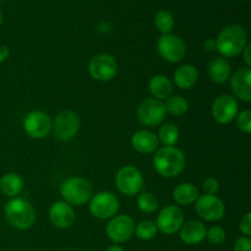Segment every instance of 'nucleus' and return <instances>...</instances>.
I'll list each match as a JSON object with an SVG mask.
<instances>
[{
	"mask_svg": "<svg viewBox=\"0 0 251 251\" xmlns=\"http://www.w3.org/2000/svg\"><path fill=\"white\" fill-rule=\"evenodd\" d=\"M115 185L118 190L126 196L139 195L144 188V176L134 166H124L115 176Z\"/></svg>",
	"mask_w": 251,
	"mask_h": 251,
	"instance_id": "nucleus-5",
	"label": "nucleus"
},
{
	"mask_svg": "<svg viewBox=\"0 0 251 251\" xmlns=\"http://www.w3.org/2000/svg\"><path fill=\"white\" fill-rule=\"evenodd\" d=\"M226 230L220 226H213L210 229L206 230V238L208 243L212 245H221L226 240Z\"/></svg>",
	"mask_w": 251,
	"mask_h": 251,
	"instance_id": "nucleus-30",
	"label": "nucleus"
},
{
	"mask_svg": "<svg viewBox=\"0 0 251 251\" xmlns=\"http://www.w3.org/2000/svg\"><path fill=\"white\" fill-rule=\"evenodd\" d=\"M157 232H158V229H157L156 222L151 220L141 221L139 225L135 226V234H136V237L140 240H145V242L153 239L156 237Z\"/></svg>",
	"mask_w": 251,
	"mask_h": 251,
	"instance_id": "nucleus-28",
	"label": "nucleus"
},
{
	"mask_svg": "<svg viewBox=\"0 0 251 251\" xmlns=\"http://www.w3.org/2000/svg\"><path fill=\"white\" fill-rule=\"evenodd\" d=\"M233 95L244 102L251 100V70L250 68H242L235 71L230 80Z\"/></svg>",
	"mask_w": 251,
	"mask_h": 251,
	"instance_id": "nucleus-17",
	"label": "nucleus"
},
{
	"mask_svg": "<svg viewBox=\"0 0 251 251\" xmlns=\"http://www.w3.org/2000/svg\"><path fill=\"white\" fill-rule=\"evenodd\" d=\"M184 220L185 217H184V212L180 207L174 205L166 206L157 217V229L167 235L176 234L184 225Z\"/></svg>",
	"mask_w": 251,
	"mask_h": 251,
	"instance_id": "nucleus-14",
	"label": "nucleus"
},
{
	"mask_svg": "<svg viewBox=\"0 0 251 251\" xmlns=\"http://www.w3.org/2000/svg\"><path fill=\"white\" fill-rule=\"evenodd\" d=\"M24 189V179L16 173H6L0 179V190L7 198H17Z\"/></svg>",
	"mask_w": 251,
	"mask_h": 251,
	"instance_id": "nucleus-23",
	"label": "nucleus"
},
{
	"mask_svg": "<svg viewBox=\"0 0 251 251\" xmlns=\"http://www.w3.org/2000/svg\"><path fill=\"white\" fill-rule=\"evenodd\" d=\"M119 211V200L110 191H100L92 195L90 200V212L97 220H110Z\"/></svg>",
	"mask_w": 251,
	"mask_h": 251,
	"instance_id": "nucleus-6",
	"label": "nucleus"
},
{
	"mask_svg": "<svg viewBox=\"0 0 251 251\" xmlns=\"http://www.w3.org/2000/svg\"><path fill=\"white\" fill-rule=\"evenodd\" d=\"M131 146L140 153H152L158 150L159 141L157 135L151 130H139L132 135Z\"/></svg>",
	"mask_w": 251,
	"mask_h": 251,
	"instance_id": "nucleus-18",
	"label": "nucleus"
},
{
	"mask_svg": "<svg viewBox=\"0 0 251 251\" xmlns=\"http://www.w3.org/2000/svg\"><path fill=\"white\" fill-rule=\"evenodd\" d=\"M237 126L240 131L244 134L251 132V112L249 109L243 110L242 113L237 115Z\"/></svg>",
	"mask_w": 251,
	"mask_h": 251,
	"instance_id": "nucleus-31",
	"label": "nucleus"
},
{
	"mask_svg": "<svg viewBox=\"0 0 251 251\" xmlns=\"http://www.w3.org/2000/svg\"><path fill=\"white\" fill-rule=\"evenodd\" d=\"M166 112L174 117H183L189 110V102L181 96H171L164 103Z\"/></svg>",
	"mask_w": 251,
	"mask_h": 251,
	"instance_id": "nucleus-25",
	"label": "nucleus"
},
{
	"mask_svg": "<svg viewBox=\"0 0 251 251\" xmlns=\"http://www.w3.org/2000/svg\"><path fill=\"white\" fill-rule=\"evenodd\" d=\"M154 25L161 33L168 34L174 27V17L167 10H161L154 16Z\"/></svg>",
	"mask_w": 251,
	"mask_h": 251,
	"instance_id": "nucleus-29",
	"label": "nucleus"
},
{
	"mask_svg": "<svg viewBox=\"0 0 251 251\" xmlns=\"http://www.w3.org/2000/svg\"><path fill=\"white\" fill-rule=\"evenodd\" d=\"M185 156L174 146H163L153 156V167L163 178L178 176L185 168Z\"/></svg>",
	"mask_w": 251,
	"mask_h": 251,
	"instance_id": "nucleus-1",
	"label": "nucleus"
},
{
	"mask_svg": "<svg viewBox=\"0 0 251 251\" xmlns=\"http://www.w3.org/2000/svg\"><path fill=\"white\" fill-rule=\"evenodd\" d=\"M49 220L56 228L65 229L75 222V211L65 201H56L49 208Z\"/></svg>",
	"mask_w": 251,
	"mask_h": 251,
	"instance_id": "nucleus-16",
	"label": "nucleus"
},
{
	"mask_svg": "<svg viewBox=\"0 0 251 251\" xmlns=\"http://www.w3.org/2000/svg\"><path fill=\"white\" fill-rule=\"evenodd\" d=\"M137 207L141 212L144 213H152L158 208V199L154 194L149 193V191H144L137 195Z\"/></svg>",
	"mask_w": 251,
	"mask_h": 251,
	"instance_id": "nucleus-27",
	"label": "nucleus"
},
{
	"mask_svg": "<svg viewBox=\"0 0 251 251\" xmlns=\"http://www.w3.org/2000/svg\"><path fill=\"white\" fill-rule=\"evenodd\" d=\"M202 189L205 191L206 195H216L220 190V183L216 178L213 176H210V178L205 179L202 184Z\"/></svg>",
	"mask_w": 251,
	"mask_h": 251,
	"instance_id": "nucleus-32",
	"label": "nucleus"
},
{
	"mask_svg": "<svg viewBox=\"0 0 251 251\" xmlns=\"http://www.w3.org/2000/svg\"><path fill=\"white\" fill-rule=\"evenodd\" d=\"M118 71L117 60L110 54L100 53L96 54L88 64L90 76L96 81L105 82L115 77Z\"/></svg>",
	"mask_w": 251,
	"mask_h": 251,
	"instance_id": "nucleus-7",
	"label": "nucleus"
},
{
	"mask_svg": "<svg viewBox=\"0 0 251 251\" xmlns=\"http://www.w3.org/2000/svg\"><path fill=\"white\" fill-rule=\"evenodd\" d=\"M240 232L244 234V237H250L251 235V213H245L244 217L240 220L239 223Z\"/></svg>",
	"mask_w": 251,
	"mask_h": 251,
	"instance_id": "nucleus-33",
	"label": "nucleus"
},
{
	"mask_svg": "<svg viewBox=\"0 0 251 251\" xmlns=\"http://www.w3.org/2000/svg\"><path fill=\"white\" fill-rule=\"evenodd\" d=\"M248 44L247 31L239 25L225 27L216 39V47L223 58H233L244 50Z\"/></svg>",
	"mask_w": 251,
	"mask_h": 251,
	"instance_id": "nucleus-2",
	"label": "nucleus"
},
{
	"mask_svg": "<svg viewBox=\"0 0 251 251\" xmlns=\"http://www.w3.org/2000/svg\"><path fill=\"white\" fill-rule=\"evenodd\" d=\"M166 108L163 100L157 98H147L137 107V118L140 123L146 126H157L166 118Z\"/></svg>",
	"mask_w": 251,
	"mask_h": 251,
	"instance_id": "nucleus-10",
	"label": "nucleus"
},
{
	"mask_svg": "<svg viewBox=\"0 0 251 251\" xmlns=\"http://www.w3.org/2000/svg\"><path fill=\"white\" fill-rule=\"evenodd\" d=\"M1 21H2V15H1V11H0V25H1Z\"/></svg>",
	"mask_w": 251,
	"mask_h": 251,
	"instance_id": "nucleus-39",
	"label": "nucleus"
},
{
	"mask_svg": "<svg viewBox=\"0 0 251 251\" xmlns=\"http://www.w3.org/2000/svg\"><path fill=\"white\" fill-rule=\"evenodd\" d=\"M206 227L200 221H189L181 226L180 239L186 245H198L206 238Z\"/></svg>",
	"mask_w": 251,
	"mask_h": 251,
	"instance_id": "nucleus-19",
	"label": "nucleus"
},
{
	"mask_svg": "<svg viewBox=\"0 0 251 251\" xmlns=\"http://www.w3.org/2000/svg\"><path fill=\"white\" fill-rule=\"evenodd\" d=\"M53 129L56 139L60 141H70L80 130V118L73 110H63L56 115Z\"/></svg>",
	"mask_w": 251,
	"mask_h": 251,
	"instance_id": "nucleus-9",
	"label": "nucleus"
},
{
	"mask_svg": "<svg viewBox=\"0 0 251 251\" xmlns=\"http://www.w3.org/2000/svg\"><path fill=\"white\" fill-rule=\"evenodd\" d=\"M179 135H180V131L178 126L172 123H167L159 127L157 137H158V141L162 142L164 146H176L179 140Z\"/></svg>",
	"mask_w": 251,
	"mask_h": 251,
	"instance_id": "nucleus-26",
	"label": "nucleus"
},
{
	"mask_svg": "<svg viewBox=\"0 0 251 251\" xmlns=\"http://www.w3.org/2000/svg\"><path fill=\"white\" fill-rule=\"evenodd\" d=\"M234 251H251V240L249 237L238 238L234 244Z\"/></svg>",
	"mask_w": 251,
	"mask_h": 251,
	"instance_id": "nucleus-34",
	"label": "nucleus"
},
{
	"mask_svg": "<svg viewBox=\"0 0 251 251\" xmlns=\"http://www.w3.org/2000/svg\"><path fill=\"white\" fill-rule=\"evenodd\" d=\"M199 80V71L195 65L191 64H184L179 66L174 73V83L180 90H189L194 87Z\"/></svg>",
	"mask_w": 251,
	"mask_h": 251,
	"instance_id": "nucleus-21",
	"label": "nucleus"
},
{
	"mask_svg": "<svg viewBox=\"0 0 251 251\" xmlns=\"http://www.w3.org/2000/svg\"><path fill=\"white\" fill-rule=\"evenodd\" d=\"M212 117L218 124H229L238 115V102L232 95H221L213 100Z\"/></svg>",
	"mask_w": 251,
	"mask_h": 251,
	"instance_id": "nucleus-15",
	"label": "nucleus"
},
{
	"mask_svg": "<svg viewBox=\"0 0 251 251\" xmlns=\"http://www.w3.org/2000/svg\"><path fill=\"white\" fill-rule=\"evenodd\" d=\"M195 211L202 220L207 222L220 221L226 213L225 202L216 195H201L195 201Z\"/></svg>",
	"mask_w": 251,
	"mask_h": 251,
	"instance_id": "nucleus-13",
	"label": "nucleus"
},
{
	"mask_svg": "<svg viewBox=\"0 0 251 251\" xmlns=\"http://www.w3.org/2000/svg\"><path fill=\"white\" fill-rule=\"evenodd\" d=\"M4 215L9 225L19 230L29 229L36 221L33 206L21 198H14L7 201L4 207Z\"/></svg>",
	"mask_w": 251,
	"mask_h": 251,
	"instance_id": "nucleus-3",
	"label": "nucleus"
},
{
	"mask_svg": "<svg viewBox=\"0 0 251 251\" xmlns=\"http://www.w3.org/2000/svg\"><path fill=\"white\" fill-rule=\"evenodd\" d=\"M208 77L215 83L227 82L232 75V68L229 61L223 56H216L208 64Z\"/></svg>",
	"mask_w": 251,
	"mask_h": 251,
	"instance_id": "nucleus-20",
	"label": "nucleus"
},
{
	"mask_svg": "<svg viewBox=\"0 0 251 251\" xmlns=\"http://www.w3.org/2000/svg\"><path fill=\"white\" fill-rule=\"evenodd\" d=\"M199 189L191 183H181L174 189V201L179 205L189 206L195 202L199 198Z\"/></svg>",
	"mask_w": 251,
	"mask_h": 251,
	"instance_id": "nucleus-24",
	"label": "nucleus"
},
{
	"mask_svg": "<svg viewBox=\"0 0 251 251\" xmlns=\"http://www.w3.org/2000/svg\"><path fill=\"white\" fill-rule=\"evenodd\" d=\"M157 50L161 58L168 63H178L185 56L186 48L183 39L176 34H162L157 42Z\"/></svg>",
	"mask_w": 251,
	"mask_h": 251,
	"instance_id": "nucleus-12",
	"label": "nucleus"
},
{
	"mask_svg": "<svg viewBox=\"0 0 251 251\" xmlns=\"http://www.w3.org/2000/svg\"><path fill=\"white\" fill-rule=\"evenodd\" d=\"M107 251H124V249H123V248L120 247V245L114 244V245H112V247L108 248Z\"/></svg>",
	"mask_w": 251,
	"mask_h": 251,
	"instance_id": "nucleus-38",
	"label": "nucleus"
},
{
	"mask_svg": "<svg viewBox=\"0 0 251 251\" xmlns=\"http://www.w3.org/2000/svg\"><path fill=\"white\" fill-rule=\"evenodd\" d=\"M24 129L29 137L41 140L50 134L51 129H53V123L47 113L34 110L25 117Z\"/></svg>",
	"mask_w": 251,
	"mask_h": 251,
	"instance_id": "nucleus-11",
	"label": "nucleus"
},
{
	"mask_svg": "<svg viewBox=\"0 0 251 251\" xmlns=\"http://www.w3.org/2000/svg\"><path fill=\"white\" fill-rule=\"evenodd\" d=\"M135 222L130 216L118 215L110 218L105 227L108 238L115 244L126 243L135 234Z\"/></svg>",
	"mask_w": 251,
	"mask_h": 251,
	"instance_id": "nucleus-8",
	"label": "nucleus"
},
{
	"mask_svg": "<svg viewBox=\"0 0 251 251\" xmlns=\"http://www.w3.org/2000/svg\"><path fill=\"white\" fill-rule=\"evenodd\" d=\"M250 49H251V46L249 43L247 44V47L244 48V50L242 51L243 54V58H244V61L245 64H247V68H250L251 66V56H250Z\"/></svg>",
	"mask_w": 251,
	"mask_h": 251,
	"instance_id": "nucleus-35",
	"label": "nucleus"
},
{
	"mask_svg": "<svg viewBox=\"0 0 251 251\" xmlns=\"http://www.w3.org/2000/svg\"><path fill=\"white\" fill-rule=\"evenodd\" d=\"M149 90L153 98L159 100H167L171 97L173 92V83L167 76L164 75H154L149 82Z\"/></svg>",
	"mask_w": 251,
	"mask_h": 251,
	"instance_id": "nucleus-22",
	"label": "nucleus"
},
{
	"mask_svg": "<svg viewBox=\"0 0 251 251\" xmlns=\"http://www.w3.org/2000/svg\"><path fill=\"white\" fill-rule=\"evenodd\" d=\"M203 48L206 51H215L217 50V47H216V39H207V41L203 43Z\"/></svg>",
	"mask_w": 251,
	"mask_h": 251,
	"instance_id": "nucleus-36",
	"label": "nucleus"
},
{
	"mask_svg": "<svg viewBox=\"0 0 251 251\" xmlns=\"http://www.w3.org/2000/svg\"><path fill=\"white\" fill-rule=\"evenodd\" d=\"M60 194L64 201L71 206H81L88 202L93 195V188L88 180L80 176L69 178L61 184Z\"/></svg>",
	"mask_w": 251,
	"mask_h": 251,
	"instance_id": "nucleus-4",
	"label": "nucleus"
},
{
	"mask_svg": "<svg viewBox=\"0 0 251 251\" xmlns=\"http://www.w3.org/2000/svg\"><path fill=\"white\" fill-rule=\"evenodd\" d=\"M10 55L9 48L6 46H0V63H4Z\"/></svg>",
	"mask_w": 251,
	"mask_h": 251,
	"instance_id": "nucleus-37",
	"label": "nucleus"
}]
</instances>
